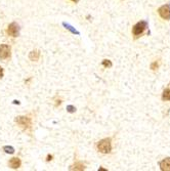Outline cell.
Returning <instances> with one entry per match:
<instances>
[{"label": "cell", "instance_id": "obj_1", "mask_svg": "<svg viewBox=\"0 0 170 171\" xmlns=\"http://www.w3.org/2000/svg\"><path fill=\"white\" fill-rule=\"evenodd\" d=\"M147 28V23L146 21H140V22H138V23H136L132 28L133 36L135 37V38L139 37L140 35L144 34V32L146 31Z\"/></svg>", "mask_w": 170, "mask_h": 171}, {"label": "cell", "instance_id": "obj_2", "mask_svg": "<svg viewBox=\"0 0 170 171\" xmlns=\"http://www.w3.org/2000/svg\"><path fill=\"white\" fill-rule=\"evenodd\" d=\"M15 122L17 123V125L24 130H28L32 126V120L30 117L28 116H19L15 119Z\"/></svg>", "mask_w": 170, "mask_h": 171}, {"label": "cell", "instance_id": "obj_3", "mask_svg": "<svg viewBox=\"0 0 170 171\" xmlns=\"http://www.w3.org/2000/svg\"><path fill=\"white\" fill-rule=\"evenodd\" d=\"M97 149L102 154H109V153H111L112 151L111 138H105V139H102L100 141H98Z\"/></svg>", "mask_w": 170, "mask_h": 171}, {"label": "cell", "instance_id": "obj_4", "mask_svg": "<svg viewBox=\"0 0 170 171\" xmlns=\"http://www.w3.org/2000/svg\"><path fill=\"white\" fill-rule=\"evenodd\" d=\"M158 13L162 19L166 20V21H169L170 20V4H165V5L161 6V7L158 9Z\"/></svg>", "mask_w": 170, "mask_h": 171}, {"label": "cell", "instance_id": "obj_5", "mask_svg": "<svg viewBox=\"0 0 170 171\" xmlns=\"http://www.w3.org/2000/svg\"><path fill=\"white\" fill-rule=\"evenodd\" d=\"M10 57V47L6 44L0 45V59H7Z\"/></svg>", "mask_w": 170, "mask_h": 171}, {"label": "cell", "instance_id": "obj_6", "mask_svg": "<svg viewBox=\"0 0 170 171\" xmlns=\"http://www.w3.org/2000/svg\"><path fill=\"white\" fill-rule=\"evenodd\" d=\"M19 32H20V28L19 25L15 23H12L7 28V34L12 37H17L19 36Z\"/></svg>", "mask_w": 170, "mask_h": 171}, {"label": "cell", "instance_id": "obj_7", "mask_svg": "<svg viewBox=\"0 0 170 171\" xmlns=\"http://www.w3.org/2000/svg\"><path fill=\"white\" fill-rule=\"evenodd\" d=\"M161 170L163 171H170V158H165L164 160L159 163Z\"/></svg>", "mask_w": 170, "mask_h": 171}, {"label": "cell", "instance_id": "obj_8", "mask_svg": "<svg viewBox=\"0 0 170 171\" xmlns=\"http://www.w3.org/2000/svg\"><path fill=\"white\" fill-rule=\"evenodd\" d=\"M21 160L19 158H12V160L9 161V166L12 168V169H17V168L21 167Z\"/></svg>", "mask_w": 170, "mask_h": 171}, {"label": "cell", "instance_id": "obj_9", "mask_svg": "<svg viewBox=\"0 0 170 171\" xmlns=\"http://www.w3.org/2000/svg\"><path fill=\"white\" fill-rule=\"evenodd\" d=\"M40 57V51L39 50H33V51L30 52V54H29V59H31V61H34L36 62L39 59Z\"/></svg>", "mask_w": 170, "mask_h": 171}, {"label": "cell", "instance_id": "obj_10", "mask_svg": "<svg viewBox=\"0 0 170 171\" xmlns=\"http://www.w3.org/2000/svg\"><path fill=\"white\" fill-rule=\"evenodd\" d=\"M71 170H84L85 169V165L81 162H78V163H75L72 167L70 168Z\"/></svg>", "mask_w": 170, "mask_h": 171}, {"label": "cell", "instance_id": "obj_11", "mask_svg": "<svg viewBox=\"0 0 170 171\" xmlns=\"http://www.w3.org/2000/svg\"><path fill=\"white\" fill-rule=\"evenodd\" d=\"M163 101H170V88H166L162 93Z\"/></svg>", "mask_w": 170, "mask_h": 171}, {"label": "cell", "instance_id": "obj_12", "mask_svg": "<svg viewBox=\"0 0 170 171\" xmlns=\"http://www.w3.org/2000/svg\"><path fill=\"white\" fill-rule=\"evenodd\" d=\"M62 25H64L65 27H66V28H67V29H68V30H70V31H71V32H72V33H73V34H77V35H79V34H80V33H79V32H78V31H76V30H75V29H74L72 26H70V25H69V24H66V23H62Z\"/></svg>", "mask_w": 170, "mask_h": 171}, {"label": "cell", "instance_id": "obj_13", "mask_svg": "<svg viewBox=\"0 0 170 171\" xmlns=\"http://www.w3.org/2000/svg\"><path fill=\"white\" fill-rule=\"evenodd\" d=\"M4 152L7 153V154H13L15 153V149L12 148V146H5L3 148Z\"/></svg>", "mask_w": 170, "mask_h": 171}, {"label": "cell", "instance_id": "obj_14", "mask_svg": "<svg viewBox=\"0 0 170 171\" xmlns=\"http://www.w3.org/2000/svg\"><path fill=\"white\" fill-rule=\"evenodd\" d=\"M102 66H104L105 68H111L112 62L109 61V59H104V61H102Z\"/></svg>", "mask_w": 170, "mask_h": 171}, {"label": "cell", "instance_id": "obj_15", "mask_svg": "<svg viewBox=\"0 0 170 171\" xmlns=\"http://www.w3.org/2000/svg\"><path fill=\"white\" fill-rule=\"evenodd\" d=\"M158 68H159V63H158V62H154V63L151 65V69H152L153 71L157 70Z\"/></svg>", "mask_w": 170, "mask_h": 171}, {"label": "cell", "instance_id": "obj_16", "mask_svg": "<svg viewBox=\"0 0 170 171\" xmlns=\"http://www.w3.org/2000/svg\"><path fill=\"white\" fill-rule=\"evenodd\" d=\"M67 110H68V112H70V113H74L76 111V109H75V107H73V106H68L67 107Z\"/></svg>", "mask_w": 170, "mask_h": 171}, {"label": "cell", "instance_id": "obj_17", "mask_svg": "<svg viewBox=\"0 0 170 171\" xmlns=\"http://www.w3.org/2000/svg\"><path fill=\"white\" fill-rule=\"evenodd\" d=\"M2 77H3V69L0 67V79H1Z\"/></svg>", "mask_w": 170, "mask_h": 171}, {"label": "cell", "instance_id": "obj_18", "mask_svg": "<svg viewBox=\"0 0 170 171\" xmlns=\"http://www.w3.org/2000/svg\"><path fill=\"white\" fill-rule=\"evenodd\" d=\"M51 160H52V156H51V155H48L47 159H46V161H51Z\"/></svg>", "mask_w": 170, "mask_h": 171}, {"label": "cell", "instance_id": "obj_19", "mask_svg": "<svg viewBox=\"0 0 170 171\" xmlns=\"http://www.w3.org/2000/svg\"><path fill=\"white\" fill-rule=\"evenodd\" d=\"M13 104H17V105H19L20 101H13Z\"/></svg>", "mask_w": 170, "mask_h": 171}, {"label": "cell", "instance_id": "obj_20", "mask_svg": "<svg viewBox=\"0 0 170 171\" xmlns=\"http://www.w3.org/2000/svg\"><path fill=\"white\" fill-rule=\"evenodd\" d=\"M72 1H74V2H77V1H78V0H72Z\"/></svg>", "mask_w": 170, "mask_h": 171}]
</instances>
